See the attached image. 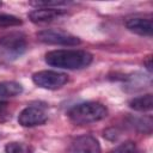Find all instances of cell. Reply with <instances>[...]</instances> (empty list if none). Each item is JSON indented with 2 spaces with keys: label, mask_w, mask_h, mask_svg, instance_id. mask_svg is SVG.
<instances>
[{
  "label": "cell",
  "mask_w": 153,
  "mask_h": 153,
  "mask_svg": "<svg viewBox=\"0 0 153 153\" xmlns=\"http://www.w3.org/2000/svg\"><path fill=\"white\" fill-rule=\"evenodd\" d=\"M92 54L79 49H57L45 54V62L65 69H81L92 62Z\"/></svg>",
  "instance_id": "cell-1"
},
{
  "label": "cell",
  "mask_w": 153,
  "mask_h": 153,
  "mask_svg": "<svg viewBox=\"0 0 153 153\" xmlns=\"http://www.w3.org/2000/svg\"><path fill=\"white\" fill-rule=\"evenodd\" d=\"M67 116L75 124H88L105 118L108 109L98 102H85L72 106L67 111Z\"/></svg>",
  "instance_id": "cell-2"
},
{
  "label": "cell",
  "mask_w": 153,
  "mask_h": 153,
  "mask_svg": "<svg viewBox=\"0 0 153 153\" xmlns=\"http://www.w3.org/2000/svg\"><path fill=\"white\" fill-rule=\"evenodd\" d=\"M38 41L47 43V44H54V45H65V47H74L81 43L80 38L59 29H45L39 32H37Z\"/></svg>",
  "instance_id": "cell-3"
},
{
  "label": "cell",
  "mask_w": 153,
  "mask_h": 153,
  "mask_svg": "<svg viewBox=\"0 0 153 153\" xmlns=\"http://www.w3.org/2000/svg\"><path fill=\"white\" fill-rule=\"evenodd\" d=\"M35 85L47 90H57L68 81V75L57 71H39L32 74Z\"/></svg>",
  "instance_id": "cell-4"
},
{
  "label": "cell",
  "mask_w": 153,
  "mask_h": 153,
  "mask_svg": "<svg viewBox=\"0 0 153 153\" xmlns=\"http://www.w3.org/2000/svg\"><path fill=\"white\" fill-rule=\"evenodd\" d=\"M48 115L45 110L37 105H30L23 109L18 116V122L23 127H35L45 123Z\"/></svg>",
  "instance_id": "cell-5"
},
{
  "label": "cell",
  "mask_w": 153,
  "mask_h": 153,
  "mask_svg": "<svg viewBox=\"0 0 153 153\" xmlns=\"http://www.w3.org/2000/svg\"><path fill=\"white\" fill-rule=\"evenodd\" d=\"M0 47L12 55H20L26 49V39L22 32H8L0 36Z\"/></svg>",
  "instance_id": "cell-6"
},
{
  "label": "cell",
  "mask_w": 153,
  "mask_h": 153,
  "mask_svg": "<svg viewBox=\"0 0 153 153\" xmlns=\"http://www.w3.org/2000/svg\"><path fill=\"white\" fill-rule=\"evenodd\" d=\"M69 153H100V146L96 137L82 135L72 142Z\"/></svg>",
  "instance_id": "cell-7"
},
{
  "label": "cell",
  "mask_w": 153,
  "mask_h": 153,
  "mask_svg": "<svg viewBox=\"0 0 153 153\" xmlns=\"http://www.w3.org/2000/svg\"><path fill=\"white\" fill-rule=\"evenodd\" d=\"M126 27L137 35L141 36H152L153 32V23L151 18L143 17H133L126 20Z\"/></svg>",
  "instance_id": "cell-8"
},
{
  "label": "cell",
  "mask_w": 153,
  "mask_h": 153,
  "mask_svg": "<svg viewBox=\"0 0 153 153\" xmlns=\"http://www.w3.org/2000/svg\"><path fill=\"white\" fill-rule=\"evenodd\" d=\"M66 11L62 8H37L29 13L32 23H49L65 16Z\"/></svg>",
  "instance_id": "cell-9"
},
{
  "label": "cell",
  "mask_w": 153,
  "mask_h": 153,
  "mask_svg": "<svg viewBox=\"0 0 153 153\" xmlns=\"http://www.w3.org/2000/svg\"><path fill=\"white\" fill-rule=\"evenodd\" d=\"M129 106L136 111H148L153 108V96L147 93L145 96L135 97L129 102Z\"/></svg>",
  "instance_id": "cell-10"
},
{
  "label": "cell",
  "mask_w": 153,
  "mask_h": 153,
  "mask_svg": "<svg viewBox=\"0 0 153 153\" xmlns=\"http://www.w3.org/2000/svg\"><path fill=\"white\" fill-rule=\"evenodd\" d=\"M23 92V86L17 81H2L0 82V97H16Z\"/></svg>",
  "instance_id": "cell-11"
},
{
  "label": "cell",
  "mask_w": 153,
  "mask_h": 153,
  "mask_svg": "<svg viewBox=\"0 0 153 153\" xmlns=\"http://www.w3.org/2000/svg\"><path fill=\"white\" fill-rule=\"evenodd\" d=\"M31 6H35L37 8H60L61 6H66L69 2L68 1H62V0H37V1H30L29 2Z\"/></svg>",
  "instance_id": "cell-12"
},
{
  "label": "cell",
  "mask_w": 153,
  "mask_h": 153,
  "mask_svg": "<svg viewBox=\"0 0 153 153\" xmlns=\"http://www.w3.org/2000/svg\"><path fill=\"white\" fill-rule=\"evenodd\" d=\"M23 24V20L16 16L0 13V27H10V26H19Z\"/></svg>",
  "instance_id": "cell-13"
},
{
  "label": "cell",
  "mask_w": 153,
  "mask_h": 153,
  "mask_svg": "<svg viewBox=\"0 0 153 153\" xmlns=\"http://www.w3.org/2000/svg\"><path fill=\"white\" fill-rule=\"evenodd\" d=\"M6 153H31V148L23 142H10L5 146Z\"/></svg>",
  "instance_id": "cell-14"
},
{
  "label": "cell",
  "mask_w": 153,
  "mask_h": 153,
  "mask_svg": "<svg viewBox=\"0 0 153 153\" xmlns=\"http://www.w3.org/2000/svg\"><path fill=\"white\" fill-rule=\"evenodd\" d=\"M111 153H139V152H137L136 146H135L133 142L128 141V142L121 143V145H120L117 148H115Z\"/></svg>",
  "instance_id": "cell-15"
},
{
  "label": "cell",
  "mask_w": 153,
  "mask_h": 153,
  "mask_svg": "<svg viewBox=\"0 0 153 153\" xmlns=\"http://www.w3.org/2000/svg\"><path fill=\"white\" fill-rule=\"evenodd\" d=\"M6 106H7V103H6V102H0V116H1V114L5 111Z\"/></svg>",
  "instance_id": "cell-16"
},
{
  "label": "cell",
  "mask_w": 153,
  "mask_h": 153,
  "mask_svg": "<svg viewBox=\"0 0 153 153\" xmlns=\"http://www.w3.org/2000/svg\"><path fill=\"white\" fill-rule=\"evenodd\" d=\"M151 61H152L151 57H148V60L146 61V66H147V69H148V71H152V62H151Z\"/></svg>",
  "instance_id": "cell-17"
},
{
  "label": "cell",
  "mask_w": 153,
  "mask_h": 153,
  "mask_svg": "<svg viewBox=\"0 0 153 153\" xmlns=\"http://www.w3.org/2000/svg\"><path fill=\"white\" fill-rule=\"evenodd\" d=\"M1 5H2V2H1V1H0V6H1Z\"/></svg>",
  "instance_id": "cell-18"
}]
</instances>
